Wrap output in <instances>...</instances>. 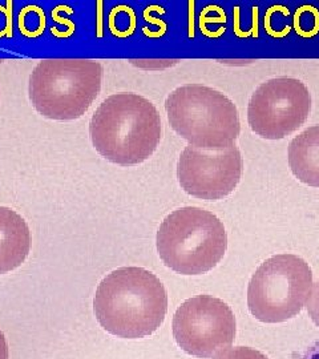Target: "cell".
Masks as SVG:
<instances>
[{
	"mask_svg": "<svg viewBox=\"0 0 319 359\" xmlns=\"http://www.w3.org/2000/svg\"><path fill=\"white\" fill-rule=\"evenodd\" d=\"M0 359H8V344L1 330H0Z\"/></svg>",
	"mask_w": 319,
	"mask_h": 359,
	"instance_id": "2e32d148",
	"label": "cell"
},
{
	"mask_svg": "<svg viewBox=\"0 0 319 359\" xmlns=\"http://www.w3.org/2000/svg\"><path fill=\"white\" fill-rule=\"evenodd\" d=\"M311 95L293 77H277L255 90L247 107L252 130L266 140H281L306 123Z\"/></svg>",
	"mask_w": 319,
	"mask_h": 359,
	"instance_id": "ba28073f",
	"label": "cell"
},
{
	"mask_svg": "<svg viewBox=\"0 0 319 359\" xmlns=\"http://www.w3.org/2000/svg\"><path fill=\"white\" fill-rule=\"evenodd\" d=\"M157 252L169 269L198 276L213 269L228 249L222 221L209 210L184 206L166 216L157 231Z\"/></svg>",
	"mask_w": 319,
	"mask_h": 359,
	"instance_id": "3957f363",
	"label": "cell"
},
{
	"mask_svg": "<svg viewBox=\"0 0 319 359\" xmlns=\"http://www.w3.org/2000/svg\"><path fill=\"white\" fill-rule=\"evenodd\" d=\"M313 289V271L301 257L277 255L255 270L247 306L258 321L280 323L297 317Z\"/></svg>",
	"mask_w": 319,
	"mask_h": 359,
	"instance_id": "8992f818",
	"label": "cell"
},
{
	"mask_svg": "<svg viewBox=\"0 0 319 359\" xmlns=\"http://www.w3.org/2000/svg\"><path fill=\"white\" fill-rule=\"evenodd\" d=\"M92 144L105 160L132 167L147 161L161 142V117L152 102L137 93L107 97L90 123Z\"/></svg>",
	"mask_w": 319,
	"mask_h": 359,
	"instance_id": "7a4b0ae2",
	"label": "cell"
},
{
	"mask_svg": "<svg viewBox=\"0 0 319 359\" xmlns=\"http://www.w3.org/2000/svg\"><path fill=\"white\" fill-rule=\"evenodd\" d=\"M243 170V156L236 145L215 152L188 145L179 156L177 177L188 194L217 201L237 188Z\"/></svg>",
	"mask_w": 319,
	"mask_h": 359,
	"instance_id": "9c48e42d",
	"label": "cell"
},
{
	"mask_svg": "<svg viewBox=\"0 0 319 359\" xmlns=\"http://www.w3.org/2000/svg\"><path fill=\"white\" fill-rule=\"evenodd\" d=\"M289 165L301 182L319 188V126L295 136L287 149Z\"/></svg>",
	"mask_w": 319,
	"mask_h": 359,
	"instance_id": "8fae6325",
	"label": "cell"
},
{
	"mask_svg": "<svg viewBox=\"0 0 319 359\" xmlns=\"http://www.w3.org/2000/svg\"><path fill=\"white\" fill-rule=\"evenodd\" d=\"M93 309L108 333L136 339L154 334L165 320L168 294L149 270L137 266L109 273L97 286Z\"/></svg>",
	"mask_w": 319,
	"mask_h": 359,
	"instance_id": "6da1fadb",
	"label": "cell"
},
{
	"mask_svg": "<svg viewBox=\"0 0 319 359\" xmlns=\"http://www.w3.org/2000/svg\"><path fill=\"white\" fill-rule=\"evenodd\" d=\"M294 26L298 35L311 38L319 31V13L311 6L301 7L294 16Z\"/></svg>",
	"mask_w": 319,
	"mask_h": 359,
	"instance_id": "7c38bea8",
	"label": "cell"
},
{
	"mask_svg": "<svg viewBox=\"0 0 319 359\" xmlns=\"http://www.w3.org/2000/svg\"><path fill=\"white\" fill-rule=\"evenodd\" d=\"M1 63H3V60H0V65H1Z\"/></svg>",
	"mask_w": 319,
	"mask_h": 359,
	"instance_id": "e0dca14e",
	"label": "cell"
},
{
	"mask_svg": "<svg viewBox=\"0 0 319 359\" xmlns=\"http://www.w3.org/2000/svg\"><path fill=\"white\" fill-rule=\"evenodd\" d=\"M297 359H319V339L302 351Z\"/></svg>",
	"mask_w": 319,
	"mask_h": 359,
	"instance_id": "9a60e30c",
	"label": "cell"
},
{
	"mask_svg": "<svg viewBox=\"0 0 319 359\" xmlns=\"http://www.w3.org/2000/svg\"><path fill=\"white\" fill-rule=\"evenodd\" d=\"M168 121L189 145L203 151L226 149L240 136L237 107L219 90L188 84L173 90L165 102Z\"/></svg>",
	"mask_w": 319,
	"mask_h": 359,
	"instance_id": "277c9868",
	"label": "cell"
},
{
	"mask_svg": "<svg viewBox=\"0 0 319 359\" xmlns=\"http://www.w3.org/2000/svg\"><path fill=\"white\" fill-rule=\"evenodd\" d=\"M215 359H269L261 351L252 347H231L225 351H221Z\"/></svg>",
	"mask_w": 319,
	"mask_h": 359,
	"instance_id": "4fadbf2b",
	"label": "cell"
},
{
	"mask_svg": "<svg viewBox=\"0 0 319 359\" xmlns=\"http://www.w3.org/2000/svg\"><path fill=\"white\" fill-rule=\"evenodd\" d=\"M102 67L84 59L40 62L29 76L34 108L50 120L69 121L86 115L102 90Z\"/></svg>",
	"mask_w": 319,
	"mask_h": 359,
	"instance_id": "5b68a950",
	"label": "cell"
},
{
	"mask_svg": "<svg viewBox=\"0 0 319 359\" xmlns=\"http://www.w3.org/2000/svg\"><path fill=\"white\" fill-rule=\"evenodd\" d=\"M31 249V231L25 218L0 206V274L18 269Z\"/></svg>",
	"mask_w": 319,
	"mask_h": 359,
	"instance_id": "30bf717a",
	"label": "cell"
},
{
	"mask_svg": "<svg viewBox=\"0 0 319 359\" xmlns=\"http://www.w3.org/2000/svg\"><path fill=\"white\" fill-rule=\"evenodd\" d=\"M173 337L191 357L213 358L231 346L236 338L234 313L219 298L196 295L175 313Z\"/></svg>",
	"mask_w": 319,
	"mask_h": 359,
	"instance_id": "52a82bcc",
	"label": "cell"
},
{
	"mask_svg": "<svg viewBox=\"0 0 319 359\" xmlns=\"http://www.w3.org/2000/svg\"><path fill=\"white\" fill-rule=\"evenodd\" d=\"M306 308L310 318L319 327V280L311 289V293L307 299Z\"/></svg>",
	"mask_w": 319,
	"mask_h": 359,
	"instance_id": "5bb4252c",
	"label": "cell"
}]
</instances>
